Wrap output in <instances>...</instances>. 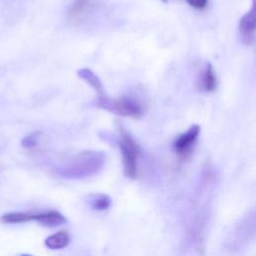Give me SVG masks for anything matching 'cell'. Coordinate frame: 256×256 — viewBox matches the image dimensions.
<instances>
[{"label":"cell","instance_id":"6da1fadb","mask_svg":"<svg viewBox=\"0 0 256 256\" xmlns=\"http://www.w3.org/2000/svg\"><path fill=\"white\" fill-rule=\"evenodd\" d=\"M96 106L118 115L130 118H139L143 114L141 105L132 97H122L118 99L109 98L105 94L98 95Z\"/></svg>","mask_w":256,"mask_h":256},{"label":"cell","instance_id":"7a4b0ae2","mask_svg":"<svg viewBox=\"0 0 256 256\" xmlns=\"http://www.w3.org/2000/svg\"><path fill=\"white\" fill-rule=\"evenodd\" d=\"M119 147L123 157L124 174L128 178H136L137 176V158L140 153V147L135 139L119 125Z\"/></svg>","mask_w":256,"mask_h":256},{"label":"cell","instance_id":"3957f363","mask_svg":"<svg viewBox=\"0 0 256 256\" xmlns=\"http://www.w3.org/2000/svg\"><path fill=\"white\" fill-rule=\"evenodd\" d=\"M103 160V155L98 152L88 151L79 154L66 169L65 174L69 177H83L84 175H89L95 172L97 168L101 167Z\"/></svg>","mask_w":256,"mask_h":256},{"label":"cell","instance_id":"277c9868","mask_svg":"<svg viewBox=\"0 0 256 256\" xmlns=\"http://www.w3.org/2000/svg\"><path fill=\"white\" fill-rule=\"evenodd\" d=\"M199 133H200V126L197 124L192 125L185 133L179 135L175 139L173 143L174 151L179 156L185 157L191 150V147L194 145L195 141L197 140Z\"/></svg>","mask_w":256,"mask_h":256},{"label":"cell","instance_id":"5b68a950","mask_svg":"<svg viewBox=\"0 0 256 256\" xmlns=\"http://www.w3.org/2000/svg\"><path fill=\"white\" fill-rule=\"evenodd\" d=\"M239 34L241 41L246 45H252L255 40V9L254 6L246 12L239 21Z\"/></svg>","mask_w":256,"mask_h":256},{"label":"cell","instance_id":"8992f818","mask_svg":"<svg viewBox=\"0 0 256 256\" xmlns=\"http://www.w3.org/2000/svg\"><path fill=\"white\" fill-rule=\"evenodd\" d=\"M77 75L87 82L96 92L98 95L104 94L103 92V84L100 81L99 77L89 68H82L77 71Z\"/></svg>","mask_w":256,"mask_h":256},{"label":"cell","instance_id":"52a82bcc","mask_svg":"<svg viewBox=\"0 0 256 256\" xmlns=\"http://www.w3.org/2000/svg\"><path fill=\"white\" fill-rule=\"evenodd\" d=\"M37 222L45 226L54 227V226H58L65 223L66 218L60 212L56 210H50L43 213H39V219Z\"/></svg>","mask_w":256,"mask_h":256},{"label":"cell","instance_id":"ba28073f","mask_svg":"<svg viewBox=\"0 0 256 256\" xmlns=\"http://www.w3.org/2000/svg\"><path fill=\"white\" fill-rule=\"evenodd\" d=\"M70 236L66 231H58L45 239V245L49 249H61L68 245Z\"/></svg>","mask_w":256,"mask_h":256},{"label":"cell","instance_id":"9c48e42d","mask_svg":"<svg viewBox=\"0 0 256 256\" xmlns=\"http://www.w3.org/2000/svg\"><path fill=\"white\" fill-rule=\"evenodd\" d=\"M39 217L38 214H30L25 212H10L1 216V221L8 224L14 223H24L29 221H37Z\"/></svg>","mask_w":256,"mask_h":256},{"label":"cell","instance_id":"30bf717a","mask_svg":"<svg viewBox=\"0 0 256 256\" xmlns=\"http://www.w3.org/2000/svg\"><path fill=\"white\" fill-rule=\"evenodd\" d=\"M201 87H202V90L206 92H213L217 87V78L214 73L213 67L210 63H208L203 73Z\"/></svg>","mask_w":256,"mask_h":256},{"label":"cell","instance_id":"8fae6325","mask_svg":"<svg viewBox=\"0 0 256 256\" xmlns=\"http://www.w3.org/2000/svg\"><path fill=\"white\" fill-rule=\"evenodd\" d=\"M89 205L94 210H106L111 205V198L106 194H92L89 196Z\"/></svg>","mask_w":256,"mask_h":256},{"label":"cell","instance_id":"7c38bea8","mask_svg":"<svg viewBox=\"0 0 256 256\" xmlns=\"http://www.w3.org/2000/svg\"><path fill=\"white\" fill-rule=\"evenodd\" d=\"M40 133L39 132H32L28 135H26L22 141H21V144L23 147L25 148H33L37 145L38 143V140H39V136Z\"/></svg>","mask_w":256,"mask_h":256},{"label":"cell","instance_id":"4fadbf2b","mask_svg":"<svg viewBox=\"0 0 256 256\" xmlns=\"http://www.w3.org/2000/svg\"><path fill=\"white\" fill-rule=\"evenodd\" d=\"M186 2L193 8L197 9V10H202L204 9L207 4H208V0H186Z\"/></svg>","mask_w":256,"mask_h":256},{"label":"cell","instance_id":"5bb4252c","mask_svg":"<svg viewBox=\"0 0 256 256\" xmlns=\"http://www.w3.org/2000/svg\"><path fill=\"white\" fill-rule=\"evenodd\" d=\"M161 1H162V2H164V3H166L168 0H161Z\"/></svg>","mask_w":256,"mask_h":256}]
</instances>
